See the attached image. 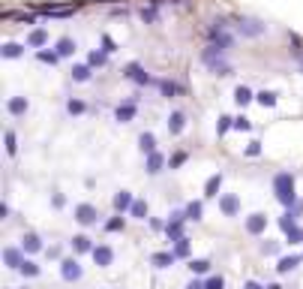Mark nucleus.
<instances>
[{
    "label": "nucleus",
    "instance_id": "obj_1",
    "mask_svg": "<svg viewBox=\"0 0 303 289\" xmlns=\"http://www.w3.org/2000/svg\"><path fill=\"white\" fill-rule=\"evenodd\" d=\"M273 193H276V199H279L285 208H294V205H297V196H294V175H291V172H279V175L273 178Z\"/></svg>",
    "mask_w": 303,
    "mask_h": 289
},
{
    "label": "nucleus",
    "instance_id": "obj_2",
    "mask_svg": "<svg viewBox=\"0 0 303 289\" xmlns=\"http://www.w3.org/2000/svg\"><path fill=\"white\" fill-rule=\"evenodd\" d=\"M222 54H225L222 48H216V46H207V48L201 51V60H204V63H207L213 72H216V76H231V63L225 60Z\"/></svg>",
    "mask_w": 303,
    "mask_h": 289
},
{
    "label": "nucleus",
    "instance_id": "obj_3",
    "mask_svg": "<svg viewBox=\"0 0 303 289\" xmlns=\"http://www.w3.org/2000/svg\"><path fill=\"white\" fill-rule=\"evenodd\" d=\"M207 40H210V46L228 51L231 43H234V36H231V30H228V24H225V21H213V24L207 27Z\"/></svg>",
    "mask_w": 303,
    "mask_h": 289
},
{
    "label": "nucleus",
    "instance_id": "obj_4",
    "mask_svg": "<svg viewBox=\"0 0 303 289\" xmlns=\"http://www.w3.org/2000/svg\"><path fill=\"white\" fill-rule=\"evenodd\" d=\"M75 9H78V3H39L36 6V12H42L48 18H69L75 15Z\"/></svg>",
    "mask_w": 303,
    "mask_h": 289
},
{
    "label": "nucleus",
    "instance_id": "obj_5",
    "mask_svg": "<svg viewBox=\"0 0 303 289\" xmlns=\"http://www.w3.org/2000/svg\"><path fill=\"white\" fill-rule=\"evenodd\" d=\"M75 220L81 226H93V223H99V211L90 202H81V205H75Z\"/></svg>",
    "mask_w": 303,
    "mask_h": 289
},
{
    "label": "nucleus",
    "instance_id": "obj_6",
    "mask_svg": "<svg viewBox=\"0 0 303 289\" xmlns=\"http://www.w3.org/2000/svg\"><path fill=\"white\" fill-rule=\"evenodd\" d=\"M189 220L186 217V211H174L171 217H168V223H165V232H168V238L171 241H177V238H183V223Z\"/></svg>",
    "mask_w": 303,
    "mask_h": 289
},
{
    "label": "nucleus",
    "instance_id": "obj_7",
    "mask_svg": "<svg viewBox=\"0 0 303 289\" xmlns=\"http://www.w3.org/2000/svg\"><path fill=\"white\" fill-rule=\"evenodd\" d=\"M123 76H126L129 82H135V85H156L153 79L147 76V69H144L141 63H126V69H123Z\"/></svg>",
    "mask_w": 303,
    "mask_h": 289
},
{
    "label": "nucleus",
    "instance_id": "obj_8",
    "mask_svg": "<svg viewBox=\"0 0 303 289\" xmlns=\"http://www.w3.org/2000/svg\"><path fill=\"white\" fill-rule=\"evenodd\" d=\"M81 274H84V268L78 265V259H63V262H60V277H63V280L75 283V280H81Z\"/></svg>",
    "mask_w": 303,
    "mask_h": 289
},
{
    "label": "nucleus",
    "instance_id": "obj_9",
    "mask_svg": "<svg viewBox=\"0 0 303 289\" xmlns=\"http://www.w3.org/2000/svg\"><path fill=\"white\" fill-rule=\"evenodd\" d=\"M219 211H222L225 217H237V214H240V199H237L234 193L219 196Z\"/></svg>",
    "mask_w": 303,
    "mask_h": 289
},
{
    "label": "nucleus",
    "instance_id": "obj_10",
    "mask_svg": "<svg viewBox=\"0 0 303 289\" xmlns=\"http://www.w3.org/2000/svg\"><path fill=\"white\" fill-rule=\"evenodd\" d=\"M90 256H93V262H96L99 268H108L111 262H114V250H111L108 244H99V247H93Z\"/></svg>",
    "mask_w": 303,
    "mask_h": 289
},
{
    "label": "nucleus",
    "instance_id": "obj_11",
    "mask_svg": "<svg viewBox=\"0 0 303 289\" xmlns=\"http://www.w3.org/2000/svg\"><path fill=\"white\" fill-rule=\"evenodd\" d=\"M237 33H243V36H261L264 33V24L258 18H237Z\"/></svg>",
    "mask_w": 303,
    "mask_h": 289
},
{
    "label": "nucleus",
    "instance_id": "obj_12",
    "mask_svg": "<svg viewBox=\"0 0 303 289\" xmlns=\"http://www.w3.org/2000/svg\"><path fill=\"white\" fill-rule=\"evenodd\" d=\"M132 118H135V99H126V102H120V105L114 108V121L129 124Z\"/></svg>",
    "mask_w": 303,
    "mask_h": 289
},
{
    "label": "nucleus",
    "instance_id": "obj_13",
    "mask_svg": "<svg viewBox=\"0 0 303 289\" xmlns=\"http://www.w3.org/2000/svg\"><path fill=\"white\" fill-rule=\"evenodd\" d=\"M3 262H6V268H21L24 265V250H18V247H6L3 250Z\"/></svg>",
    "mask_w": 303,
    "mask_h": 289
},
{
    "label": "nucleus",
    "instance_id": "obj_14",
    "mask_svg": "<svg viewBox=\"0 0 303 289\" xmlns=\"http://www.w3.org/2000/svg\"><path fill=\"white\" fill-rule=\"evenodd\" d=\"M264 229H267V217L264 214H249L246 217V232L249 235H261Z\"/></svg>",
    "mask_w": 303,
    "mask_h": 289
},
{
    "label": "nucleus",
    "instance_id": "obj_15",
    "mask_svg": "<svg viewBox=\"0 0 303 289\" xmlns=\"http://www.w3.org/2000/svg\"><path fill=\"white\" fill-rule=\"evenodd\" d=\"M27 108H30L27 96H12V99L6 102V112H9L12 118H21V115H27Z\"/></svg>",
    "mask_w": 303,
    "mask_h": 289
},
{
    "label": "nucleus",
    "instance_id": "obj_16",
    "mask_svg": "<svg viewBox=\"0 0 303 289\" xmlns=\"http://www.w3.org/2000/svg\"><path fill=\"white\" fill-rule=\"evenodd\" d=\"M45 43H48V30H45V27H33V30L27 33V46H30V48H42Z\"/></svg>",
    "mask_w": 303,
    "mask_h": 289
},
{
    "label": "nucleus",
    "instance_id": "obj_17",
    "mask_svg": "<svg viewBox=\"0 0 303 289\" xmlns=\"http://www.w3.org/2000/svg\"><path fill=\"white\" fill-rule=\"evenodd\" d=\"M21 250H24V253H39V250H42V238L36 235V232H27V235L21 238Z\"/></svg>",
    "mask_w": 303,
    "mask_h": 289
},
{
    "label": "nucleus",
    "instance_id": "obj_18",
    "mask_svg": "<svg viewBox=\"0 0 303 289\" xmlns=\"http://www.w3.org/2000/svg\"><path fill=\"white\" fill-rule=\"evenodd\" d=\"M183 130H186V115L183 112H171L168 115V133L171 136H180Z\"/></svg>",
    "mask_w": 303,
    "mask_h": 289
},
{
    "label": "nucleus",
    "instance_id": "obj_19",
    "mask_svg": "<svg viewBox=\"0 0 303 289\" xmlns=\"http://www.w3.org/2000/svg\"><path fill=\"white\" fill-rule=\"evenodd\" d=\"M174 259H177L174 250L171 253H153V256H150V265L153 268H168V265H174Z\"/></svg>",
    "mask_w": 303,
    "mask_h": 289
},
{
    "label": "nucleus",
    "instance_id": "obj_20",
    "mask_svg": "<svg viewBox=\"0 0 303 289\" xmlns=\"http://www.w3.org/2000/svg\"><path fill=\"white\" fill-rule=\"evenodd\" d=\"M300 259H303L300 253H291V256H282V259H279V265H276V271H279V274H288V271H294V268L300 265Z\"/></svg>",
    "mask_w": 303,
    "mask_h": 289
},
{
    "label": "nucleus",
    "instance_id": "obj_21",
    "mask_svg": "<svg viewBox=\"0 0 303 289\" xmlns=\"http://www.w3.org/2000/svg\"><path fill=\"white\" fill-rule=\"evenodd\" d=\"M162 163H165V157L159 154V151H153V154H147V175H159L162 172Z\"/></svg>",
    "mask_w": 303,
    "mask_h": 289
},
{
    "label": "nucleus",
    "instance_id": "obj_22",
    "mask_svg": "<svg viewBox=\"0 0 303 289\" xmlns=\"http://www.w3.org/2000/svg\"><path fill=\"white\" fill-rule=\"evenodd\" d=\"M69 244H72V253H93V241L87 235H75Z\"/></svg>",
    "mask_w": 303,
    "mask_h": 289
},
{
    "label": "nucleus",
    "instance_id": "obj_23",
    "mask_svg": "<svg viewBox=\"0 0 303 289\" xmlns=\"http://www.w3.org/2000/svg\"><path fill=\"white\" fill-rule=\"evenodd\" d=\"M132 205H135V199H132V193H129V190H120V193L114 196V208H117L120 214H126Z\"/></svg>",
    "mask_w": 303,
    "mask_h": 289
},
{
    "label": "nucleus",
    "instance_id": "obj_24",
    "mask_svg": "<svg viewBox=\"0 0 303 289\" xmlns=\"http://www.w3.org/2000/svg\"><path fill=\"white\" fill-rule=\"evenodd\" d=\"M138 148H141V154H153L156 151V136L153 133H141L138 136Z\"/></svg>",
    "mask_w": 303,
    "mask_h": 289
},
{
    "label": "nucleus",
    "instance_id": "obj_25",
    "mask_svg": "<svg viewBox=\"0 0 303 289\" xmlns=\"http://www.w3.org/2000/svg\"><path fill=\"white\" fill-rule=\"evenodd\" d=\"M156 88L162 91V96H177V94H183V85H177V82H168V79H162V82H156Z\"/></svg>",
    "mask_w": 303,
    "mask_h": 289
},
{
    "label": "nucleus",
    "instance_id": "obj_26",
    "mask_svg": "<svg viewBox=\"0 0 303 289\" xmlns=\"http://www.w3.org/2000/svg\"><path fill=\"white\" fill-rule=\"evenodd\" d=\"M219 187H222V175H210L204 184V196H219Z\"/></svg>",
    "mask_w": 303,
    "mask_h": 289
},
{
    "label": "nucleus",
    "instance_id": "obj_27",
    "mask_svg": "<svg viewBox=\"0 0 303 289\" xmlns=\"http://www.w3.org/2000/svg\"><path fill=\"white\" fill-rule=\"evenodd\" d=\"M60 57H69V54H75V43L69 40V36H63V40H57V48H54Z\"/></svg>",
    "mask_w": 303,
    "mask_h": 289
},
{
    "label": "nucleus",
    "instance_id": "obj_28",
    "mask_svg": "<svg viewBox=\"0 0 303 289\" xmlns=\"http://www.w3.org/2000/svg\"><path fill=\"white\" fill-rule=\"evenodd\" d=\"M252 99H255V94H252L249 88H243V85H240V88L234 91V102H237V105H249Z\"/></svg>",
    "mask_w": 303,
    "mask_h": 289
},
{
    "label": "nucleus",
    "instance_id": "obj_29",
    "mask_svg": "<svg viewBox=\"0 0 303 289\" xmlns=\"http://www.w3.org/2000/svg\"><path fill=\"white\" fill-rule=\"evenodd\" d=\"M72 79H75V82H90V63L72 66Z\"/></svg>",
    "mask_w": 303,
    "mask_h": 289
},
{
    "label": "nucleus",
    "instance_id": "obj_30",
    "mask_svg": "<svg viewBox=\"0 0 303 289\" xmlns=\"http://www.w3.org/2000/svg\"><path fill=\"white\" fill-rule=\"evenodd\" d=\"M189 271L201 277V274H207V271H210V262H207V259H189Z\"/></svg>",
    "mask_w": 303,
    "mask_h": 289
},
{
    "label": "nucleus",
    "instance_id": "obj_31",
    "mask_svg": "<svg viewBox=\"0 0 303 289\" xmlns=\"http://www.w3.org/2000/svg\"><path fill=\"white\" fill-rule=\"evenodd\" d=\"M18 271H21L24 277H39V274H42V268H39V265H36L33 259H24V265H21Z\"/></svg>",
    "mask_w": 303,
    "mask_h": 289
},
{
    "label": "nucleus",
    "instance_id": "obj_32",
    "mask_svg": "<svg viewBox=\"0 0 303 289\" xmlns=\"http://www.w3.org/2000/svg\"><path fill=\"white\" fill-rule=\"evenodd\" d=\"M66 112H69V115H84V112H87V102H84V99H69V102H66Z\"/></svg>",
    "mask_w": 303,
    "mask_h": 289
},
{
    "label": "nucleus",
    "instance_id": "obj_33",
    "mask_svg": "<svg viewBox=\"0 0 303 289\" xmlns=\"http://www.w3.org/2000/svg\"><path fill=\"white\" fill-rule=\"evenodd\" d=\"M201 214H204V205L201 202H189L186 205V217H189V220H201Z\"/></svg>",
    "mask_w": 303,
    "mask_h": 289
},
{
    "label": "nucleus",
    "instance_id": "obj_34",
    "mask_svg": "<svg viewBox=\"0 0 303 289\" xmlns=\"http://www.w3.org/2000/svg\"><path fill=\"white\" fill-rule=\"evenodd\" d=\"M129 214L135 217V220H147V202H141V199H135V205L129 208Z\"/></svg>",
    "mask_w": 303,
    "mask_h": 289
},
{
    "label": "nucleus",
    "instance_id": "obj_35",
    "mask_svg": "<svg viewBox=\"0 0 303 289\" xmlns=\"http://www.w3.org/2000/svg\"><path fill=\"white\" fill-rule=\"evenodd\" d=\"M255 99L264 105V108H270V105H276V94L273 91H261V94H255Z\"/></svg>",
    "mask_w": 303,
    "mask_h": 289
},
{
    "label": "nucleus",
    "instance_id": "obj_36",
    "mask_svg": "<svg viewBox=\"0 0 303 289\" xmlns=\"http://www.w3.org/2000/svg\"><path fill=\"white\" fill-rule=\"evenodd\" d=\"M36 57H39L42 63H51V66L60 60V54H57V51H48V48H39V51H36Z\"/></svg>",
    "mask_w": 303,
    "mask_h": 289
},
{
    "label": "nucleus",
    "instance_id": "obj_37",
    "mask_svg": "<svg viewBox=\"0 0 303 289\" xmlns=\"http://www.w3.org/2000/svg\"><path fill=\"white\" fill-rule=\"evenodd\" d=\"M231 127H234V118H228V115H222V118L216 121V133H219V136H225Z\"/></svg>",
    "mask_w": 303,
    "mask_h": 289
},
{
    "label": "nucleus",
    "instance_id": "obj_38",
    "mask_svg": "<svg viewBox=\"0 0 303 289\" xmlns=\"http://www.w3.org/2000/svg\"><path fill=\"white\" fill-rule=\"evenodd\" d=\"M141 18H144L147 24H156V21H159V12H156V6H144V9H141Z\"/></svg>",
    "mask_w": 303,
    "mask_h": 289
},
{
    "label": "nucleus",
    "instance_id": "obj_39",
    "mask_svg": "<svg viewBox=\"0 0 303 289\" xmlns=\"http://www.w3.org/2000/svg\"><path fill=\"white\" fill-rule=\"evenodd\" d=\"M21 54H24V48L18 43H6L3 46V57H21Z\"/></svg>",
    "mask_w": 303,
    "mask_h": 289
},
{
    "label": "nucleus",
    "instance_id": "obj_40",
    "mask_svg": "<svg viewBox=\"0 0 303 289\" xmlns=\"http://www.w3.org/2000/svg\"><path fill=\"white\" fill-rule=\"evenodd\" d=\"M174 253H177V256H189V238L186 235L174 241Z\"/></svg>",
    "mask_w": 303,
    "mask_h": 289
},
{
    "label": "nucleus",
    "instance_id": "obj_41",
    "mask_svg": "<svg viewBox=\"0 0 303 289\" xmlns=\"http://www.w3.org/2000/svg\"><path fill=\"white\" fill-rule=\"evenodd\" d=\"M123 226H126L123 217H111V220L105 223V232H123Z\"/></svg>",
    "mask_w": 303,
    "mask_h": 289
},
{
    "label": "nucleus",
    "instance_id": "obj_42",
    "mask_svg": "<svg viewBox=\"0 0 303 289\" xmlns=\"http://www.w3.org/2000/svg\"><path fill=\"white\" fill-rule=\"evenodd\" d=\"M87 60H90V66H102V63L108 60V51H105V48H102V51H90Z\"/></svg>",
    "mask_w": 303,
    "mask_h": 289
},
{
    "label": "nucleus",
    "instance_id": "obj_43",
    "mask_svg": "<svg viewBox=\"0 0 303 289\" xmlns=\"http://www.w3.org/2000/svg\"><path fill=\"white\" fill-rule=\"evenodd\" d=\"M285 238L288 244H303V226H294L291 232H285Z\"/></svg>",
    "mask_w": 303,
    "mask_h": 289
},
{
    "label": "nucleus",
    "instance_id": "obj_44",
    "mask_svg": "<svg viewBox=\"0 0 303 289\" xmlns=\"http://www.w3.org/2000/svg\"><path fill=\"white\" fill-rule=\"evenodd\" d=\"M204 289H225V280H222V274H213V277H207V280H204Z\"/></svg>",
    "mask_w": 303,
    "mask_h": 289
},
{
    "label": "nucleus",
    "instance_id": "obj_45",
    "mask_svg": "<svg viewBox=\"0 0 303 289\" xmlns=\"http://www.w3.org/2000/svg\"><path fill=\"white\" fill-rule=\"evenodd\" d=\"M15 151H18V144H15V133H12V130H6V154H9V157H15Z\"/></svg>",
    "mask_w": 303,
    "mask_h": 289
},
{
    "label": "nucleus",
    "instance_id": "obj_46",
    "mask_svg": "<svg viewBox=\"0 0 303 289\" xmlns=\"http://www.w3.org/2000/svg\"><path fill=\"white\" fill-rule=\"evenodd\" d=\"M276 250H279V244H276V241H264V244H261V253H267V256H273Z\"/></svg>",
    "mask_w": 303,
    "mask_h": 289
},
{
    "label": "nucleus",
    "instance_id": "obj_47",
    "mask_svg": "<svg viewBox=\"0 0 303 289\" xmlns=\"http://www.w3.org/2000/svg\"><path fill=\"white\" fill-rule=\"evenodd\" d=\"M186 157H189L186 151H177V154L171 157V169H177V166H183V163H186Z\"/></svg>",
    "mask_w": 303,
    "mask_h": 289
},
{
    "label": "nucleus",
    "instance_id": "obj_48",
    "mask_svg": "<svg viewBox=\"0 0 303 289\" xmlns=\"http://www.w3.org/2000/svg\"><path fill=\"white\" fill-rule=\"evenodd\" d=\"M291 54H294V60H297V66L303 69V48L297 46V40H294V48H291Z\"/></svg>",
    "mask_w": 303,
    "mask_h": 289
},
{
    "label": "nucleus",
    "instance_id": "obj_49",
    "mask_svg": "<svg viewBox=\"0 0 303 289\" xmlns=\"http://www.w3.org/2000/svg\"><path fill=\"white\" fill-rule=\"evenodd\" d=\"M234 130H252V124L246 118H234Z\"/></svg>",
    "mask_w": 303,
    "mask_h": 289
},
{
    "label": "nucleus",
    "instance_id": "obj_50",
    "mask_svg": "<svg viewBox=\"0 0 303 289\" xmlns=\"http://www.w3.org/2000/svg\"><path fill=\"white\" fill-rule=\"evenodd\" d=\"M246 154H249V157H258V154H261V142H252L249 148H246Z\"/></svg>",
    "mask_w": 303,
    "mask_h": 289
},
{
    "label": "nucleus",
    "instance_id": "obj_51",
    "mask_svg": "<svg viewBox=\"0 0 303 289\" xmlns=\"http://www.w3.org/2000/svg\"><path fill=\"white\" fill-rule=\"evenodd\" d=\"M102 46H105V51L111 54V51H114L117 46H114V40H111V36H102Z\"/></svg>",
    "mask_w": 303,
    "mask_h": 289
},
{
    "label": "nucleus",
    "instance_id": "obj_52",
    "mask_svg": "<svg viewBox=\"0 0 303 289\" xmlns=\"http://www.w3.org/2000/svg\"><path fill=\"white\" fill-rule=\"evenodd\" d=\"M51 205H54V208H63V205H66L63 193H54V196H51Z\"/></svg>",
    "mask_w": 303,
    "mask_h": 289
},
{
    "label": "nucleus",
    "instance_id": "obj_53",
    "mask_svg": "<svg viewBox=\"0 0 303 289\" xmlns=\"http://www.w3.org/2000/svg\"><path fill=\"white\" fill-rule=\"evenodd\" d=\"M186 289H204V280H198V277H195V280H189Z\"/></svg>",
    "mask_w": 303,
    "mask_h": 289
},
{
    "label": "nucleus",
    "instance_id": "obj_54",
    "mask_svg": "<svg viewBox=\"0 0 303 289\" xmlns=\"http://www.w3.org/2000/svg\"><path fill=\"white\" fill-rule=\"evenodd\" d=\"M243 289H264V286H261V283H255V280H246V283H243Z\"/></svg>",
    "mask_w": 303,
    "mask_h": 289
},
{
    "label": "nucleus",
    "instance_id": "obj_55",
    "mask_svg": "<svg viewBox=\"0 0 303 289\" xmlns=\"http://www.w3.org/2000/svg\"><path fill=\"white\" fill-rule=\"evenodd\" d=\"M267 289H282V286H279V283H270V286H267Z\"/></svg>",
    "mask_w": 303,
    "mask_h": 289
}]
</instances>
